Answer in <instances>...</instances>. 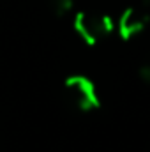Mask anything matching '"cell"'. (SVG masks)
I'll return each mask as SVG.
<instances>
[{"mask_svg":"<svg viewBox=\"0 0 150 152\" xmlns=\"http://www.w3.org/2000/svg\"><path fill=\"white\" fill-rule=\"evenodd\" d=\"M73 27L85 44L95 46L115 30V21L111 20V16L103 12L79 11L73 18Z\"/></svg>","mask_w":150,"mask_h":152,"instance_id":"6da1fadb","label":"cell"},{"mask_svg":"<svg viewBox=\"0 0 150 152\" xmlns=\"http://www.w3.org/2000/svg\"><path fill=\"white\" fill-rule=\"evenodd\" d=\"M64 94H66L67 101L79 112L88 113L101 106L97 88H95L94 81L88 80L87 76L74 75L67 78L64 83Z\"/></svg>","mask_w":150,"mask_h":152,"instance_id":"7a4b0ae2","label":"cell"},{"mask_svg":"<svg viewBox=\"0 0 150 152\" xmlns=\"http://www.w3.org/2000/svg\"><path fill=\"white\" fill-rule=\"evenodd\" d=\"M149 21H150V11L138 4V5L127 7L120 14V18H118L115 27H117L120 37L124 41H129V39L140 36L149 27Z\"/></svg>","mask_w":150,"mask_h":152,"instance_id":"3957f363","label":"cell"},{"mask_svg":"<svg viewBox=\"0 0 150 152\" xmlns=\"http://www.w3.org/2000/svg\"><path fill=\"white\" fill-rule=\"evenodd\" d=\"M50 7L55 16L66 18L74 11V0H50Z\"/></svg>","mask_w":150,"mask_h":152,"instance_id":"277c9868","label":"cell"},{"mask_svg":"<svg viewBox=\"0 0 150 152\" xmlns=\"http://www.w3.org/2000/svg\"><path fill=\"white\" fill-rule=\"evenodd\" d=\"M140 76H141L145 81H149L150 83V62L149 64H145V66H141V69H140Z\"/></svg>","mask_w":150,"mask_h":152,"instance_id":"5b68a950","label":"cell"},{"mask_svg":"<svg viewBox=\"0 0 150 152\" xmlns=\"http://www.w3.org/2000/svg\"><path fill=\"white\" fill-rule=\"evenodd\" d=\"M140 5H143L145 9H149L150 11V0H140Z\"/></svg>","mask_w":150,"mask_h":152,"instance_id":"8992f818","label":"cell"}]
</instances>
